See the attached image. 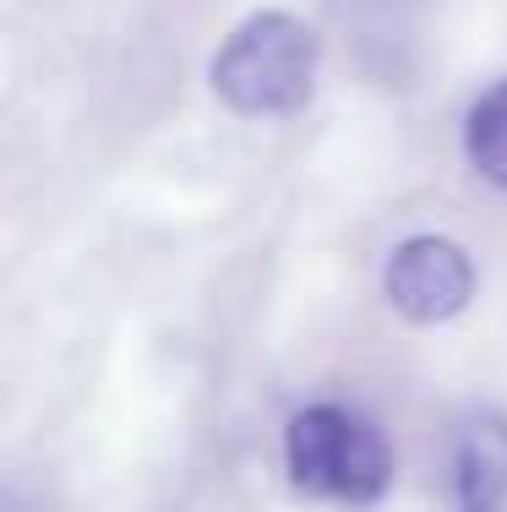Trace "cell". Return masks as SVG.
Listing matches in <instances>:
<instances>
[{"label":"cell","instance_id":"1","mask_svg":"<svg viewBox=\"0 0 507 512\" xmlns=\"http://www.w3.org/2000/svg\"><path fill=\"white\" fill-rule=\"evenodd\" d=\"M322 39L289 11H257L213 50L208 82L240 120H289L311 104Z\"/></svg>","mask_w":507,"mask_h":512},{"label":"cell","instance_id":"2","mask_svg":"<svg viewBox=\"0 0 507 512\" xmlns=\"http://www.w3.org/2000/svg\"><path fill=\"white\" fill-rule=\"evenodd\" d=\"M284 469L300 496L377 507L393 491V453L360 409L311 404L284 425Z\"/></svg>","mask_w":507,"mask_h":512},{"label":"cell","instance_id":"3","mask_svg":"<svg viewBox=\"0 0 507 512\" xmlns=\"http://www.w3.org/2000/svg\"><path fill=\"white\" fill-rule=\"evenodd\" d=\"M382 295L415 327L453 322L475 300V262L453 235H409L382 267Z\"/></svg>","mask_w":507,"mask_h":512},{"label":"cell","instance_id":"4","mask_svg":"<svg viewBox=\"0 0 507 512\" xmlns=\"http://www.w3.org/2000/svg\"><path fill=\"white\" fill-rule=\"evenodd\" d=\"M453 512H507V414L469 409L453 431Z\"/></svg>","mask_w":507,"mask_h":512},{"label":"cell","instance_id":"5","mask_svg":"<svg viewBox=\"0 0 507 512\" xmlns=\"http://www.w3.org/2000/svg\"><path fill=\"white\" fill-rule=\"evenodd\" d=\"M464 158L486 186L507 191V77L491 82L464 115Z\"/></svg>","mask_w":507,"mask_h":512},{"label":"cell","instance_id":"6","mask_svg":"<svg viewBox=\"0 0 507 512\" xmlns=\"http://www.w3.org/2000/svg\"><path fill=\"white\" fill-rule=\"evenodd\" d=\"M6 512H22V507H17V502H11V507H6Z\"/></svg>","mask_w":507,"mask_h":512}]
</instances>
